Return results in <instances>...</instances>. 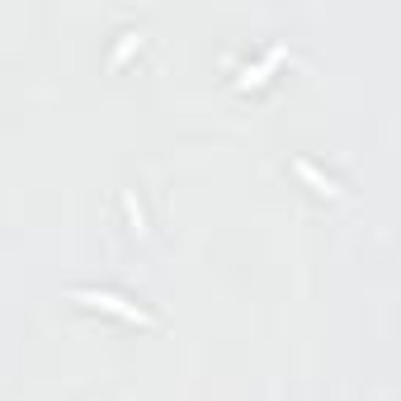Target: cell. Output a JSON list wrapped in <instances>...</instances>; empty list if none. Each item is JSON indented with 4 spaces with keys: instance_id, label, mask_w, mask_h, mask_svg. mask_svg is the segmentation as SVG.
Instances as JSON below:
<instances>
[{
    "instance_id": "obj_1",
    "label": "cell",
    "mask_w": 401,
    "mask_h": 401,
    "mask_svg": "<svg viewBox=\"0 0 401 401\" xmlns=\"http://www.w3.org/2000/svg\"><path fill=\"white\" fill-rule=\"evenodd\" d=\"M76 302H90V307H104V312H113V317H128V321H142L147 326V312H137L133 302H123L118 293H100V288H85V293H76Z\"/></svg>"
},
{
    "instance_id": "obj_2",
    "label": "cell",
    "mask_w": 401,
    "mask_h": 401,
    "mask_svg": "<svg viewBox=\"0 0 401 401\" xmlns=\"http://www.w3.org/2000/svg\"><path fill=\"white\" fill-rule=\"evenodd\" d=\"M297 175H302V180H312V185H317L321 194H335V185H330V180H326V175H317V170H312V165H307V160H297Z\"/></svg>"
}]
</instances>
